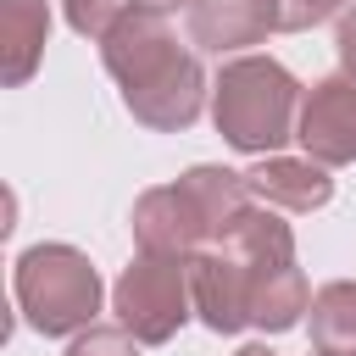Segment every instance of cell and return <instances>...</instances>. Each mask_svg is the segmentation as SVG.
I'll return each instance as SVG.
<instances>
[{
	"instance_id": "cell-8",
	"label": "cell",
	"mask_w": 356,
	"mask_h": 356,
	"mask_svg": "<svg viewBox=\"0 0 356 356\" xmlns=\"http://www.w3.org/2000/svg\"><path fill=\"white\" fill-rule=\"evenodd\" d=\"M134 239L139 250L150 256H200V239L206 234V217L195 211V200L178 189V184H161V189H145L134 200Z\"/></svg>"
},
{
	"instance_id": "cell-17",
	"label": "cell",
	"mask_w": 356,
	"mask_h": 356,
	"mask_svg": "<svg viewBox=\"0 0 356 356\" xmlns=\"http://www.w3.org/2000/svg\"><path fill=\"white\" fill-rule=\"evenodd\" d=\"M67 356H139V339L117 323H89L83 334H72V345H67Z\"/></svg>"
},
{
	"instance_id": "cell-10",
	"label": "cell",
	"mask_w": 356,
	"mask_h": 356,
	"mask_svg": "<svg viewBox=\"0 0 356 356\" xmlns=\"http://www.w3.org/2000/svg\"><path fill=\"white\" fill-rule=\"evenodd\" d=\"M245 184H250V195H256L261 206H284V211H317V206H328V195H334L328 167H317L312 156H306V161H295V156H261V161L245 172Z\"/></svg>"
},
{
	"instance_id": "cell-9",
	"label": "cell",
	"mask_w": 356,
	"mask_h": 356,
	"mask_svg": "<svg viewBox=\"0 0 356 356\" xmlns=\"http://www.w3.org/2000/svg\"><path fill=\"white\" fill-rule=\"evenodd\" d=\"M278 33V0H189V39L200 50H245Z\"/></svg>"
},
{
	"instance_id": "cell-7",
	"label": "cell",
	"mask_w": 356,
	"mask_h": 356,
	"mask_svg": "<svg viewBox=\"0 0 356 356\" xmlns=\"http://www.w3.org/2000/svg\"><path fill=\"white\" fill-rule=\"evenodd\" d=\"M184 56V44L172 39V28H167V17L161 11H134V17H122L117 28H111V39L100 44V61H106V72L122 83V89H139L145 78H156L167 61H178Z\"/></svg>"
},
{
	"instance_id": "cell-11",
	"label": "cell",
	"mask_w": 356,
	"mask_h": 356,
	"mask_svg": "<svg viewBox=\"0 0 356 356\" xmlns=\"http://www.w3.org/2000/svg\"><path fill=\"white\" fill-rule=\"evenodd\" d=\"M178 189L195 200V211L206 217V234L222 245L228 239V228L250 211V184H245V172H228V167H189L184 178H178Z\"/></svg>"
},
{
	"instance_id": "cell-2",
	"label": "cell",
	"mask_w": 356,
	"mask_h": 356,
	"mask_svg": "<svg viewBox=\"0 0 356 356\" xmlns=\"http://www.w3.org/2000/svg\"><path fill=\"white\" fill-rule=\"evenodd\" d=\"M17 312L39 334H83L100 312V273L72 245H33L17 256L11 273Z\"/></svg>"
},
{
	"instance_id": "cell-16",
	"label": "cell",
	"mask_w": 356,
	"mask_h": 356,
	"mask_svg": "<svg viewBox=\"0 0 356 356\" xmlns=\"http://www.w3.org/2000/svg\"><path fill=\"white\" fill-rule=\"evenodd\" d=\"M134 11H139V0H67L72 33H83V39H95V44H106L111 28H117L122 17H134Z\"/></svg>"
},
{
	"instance_id": "cell-4",
	"label": "cell",
	"mask_w": 356,
	"mask_h": 356,
	"mask_svg": "<svg viewBox=\"0 0 356 356\" xmlns=\"http://www.w3.org/2000/svg\"><path fill=\"white\" fill-rule=\"evenodd\" d=\"M295 139L317 167H345L356 161V78H317L300 100Z\"/></svg>"
},
{
	"instance_id": "cell-21",
	"label": "cell",
	"mask_w": 356,
	"mask_h": 356,
	"mask_svg": "<svg viewBox=\"0 0 356 356\" xmlns=\"http://www.w3.org/2000/svg\"><path fill=\"white\" fill-rule=\"evenodd\" d=\"M234 356H278V350H273V345H239Z\"/></svg>"
},
{
	"instance_id": "cell-12",
	"label": "cell",
	"mask_w": 356,
	"mask_h": 356,
	"mask_svg": "<svg viewBox=\"0 0 356 356\" xmlns=\"http://www.w3.org/2000/svg\"><path fill=\"white\" fill-rule=\"evenodd\" d=\"M306 306H312V289H306V273H300L295 261L250 267V323H256L261 334L295 328Z\"/></svg>"
},
{
	"instance_id": "cell-19",
	"label": "cell",
	"mask_w": 356,
	"mask_h": 356,
	"mask_svg": "<svg viewBox=\"0 0 356 356\" xmlns=\"http://www.w3.org/2000/svg\"><path fill=\"white\" fill-rule=\"evenodd\" d=\"M334 50H339V67L345 78H356V6L339 17V33H334Z\"/></svg>"
},
{
	"instance_id": "cell-6",
	"label": "cell",
	"mask_w": 356,
	"mask_h": 356,
	"mask_svg": "<svg viewBox=\"0 0 356 356\" xmlns=\"http://www.w3.org/2000/svg\"><path fill=\"white\" fill-rule=\"evenodd\" d=\"M122 106L134 111V122H145V128H156V134H178V128H189L195 117H200V106H206V72H200V61L184 50L178 61H167L156 78H145L139 89H122Z\"/></svg>"
},
{
	"instance_id": "cell-20",
	"label": "cell",
	"mask_w": 356,
	"mask_h": 356,
	"mask_svg": "<svg viewBox=\"0 0 356 356\" xmlns=\"http://www.w3.org/2000/svg\"><path fill=\"white\" fill-rule=\"evenodd\" d=\"M139 6H145V11H161V17H167V11H178V6L189 11V0H139Z\"/></svg>"
},
{
	"instance_id": "cell-22",
	"label": "cell",
	"mask_w": 356,
	"mask_h": 356,
	"mask_svg": "<svg viewBox=\"0 0 356 356\" xmlns=\"http://www.w3.org/2000/svg\"><path fill=\"white\" fill-rule=\"evenodd\" d=\"M312 356H323V350H312Z\"/></svg>"
},
{
	"instance_id": "cell-1",
	"label": "cell",
	"mask_w": 356,
	"mask_h": 356,
	"mask_svg": "<svg viewBox=\"0 0 356 356\" xmlns=\"http://www.w3.org/2000/svg\"><path fill=\"white\" fill-rule=\"evenodd\" d=\"M300 100L306 95L289 78V67H278L273 56H239L211 83V122L234 150L267 156L284 139H295Z\"/></svg>"
},
{
	"instance_id": "cell-14",
	"label": "cell",
	"mask_w": 356,
	"mask_h": 356,
	"mask_svg": "<svg viewBox=\"0 0 356 356\" xmlns=\"http://www.w3.org/2000/svg\"><path fill=\"white\" fill-rule=\"evenodd\" d=\"M222 250H234V256L250 261V267H278V261H295V234H289V222H284L273 206H250V211L228 228Z\"/></svg>"
},
{
	"instance_id": "cell-15",
	"label": "cell",
	"mask_w": 356,
	"mask_h": 356,
	"mask_svg": "<svg viewBox=\"0 0 356 356\" xmlns=\"http://www.w3.org/2000/svg\"><path fill=\"white\" fill-rule=\"evenodd\" d=\"M312 350L323 356H356V284L334 278L312 295Z\"/></svg>"
},
{
	"instance_id": "cell-5",
	"label": "cell",
	"mask_w": 356,
	"mask_h": 356,
	"mask_svg": "<svg viewBox=\"0 0 356 356\" xmlns=\"http://www.w3.org/2000/svg\"><path fill=\"white\" fill-rule=\"evenodd\" d=\"M189 295L211 334L250 328V261H239L234 250L217 245V250L189 256Z\"/></svg>"
},
{
	"instance_id": "cell-18",
	"label": "cell",
	"mask_w": 356,
	"mask_h": 356,
	"mask_svg": "<svg viewBox=\"0 0 356 356\" xmlns=\"http://www.w3.org/2000/svg\"><path fill=\"white\" fill-rule=\"evenodd\" d=\"M356 0H278V28L284 33H300V28H317L328 17H345Z\"/></svg>"
},
{
	"instance_id": "cell-13",
	"label": "cell",
	"mask_w": 356,
	"mask_h": 356,
	"mask_svg": "<svg viewBox=\"0 0 356 356\" xmlns=\"http://www.w3.org/2000/svg\"><path fill=\"white\" fill-rule=\"evenodd\" d=\"M0 28H6V83H28L39 56H44V39H50V6L44 0H0Z\"/></svg>"
},
{
	"instance_id": "cell-3",
	"label": "cell",
	"mask_w": 356,
	"mask_h": 356,
	"mask_svg": "<svg viewBox=\"0 0 356 356\" xmlns=\"http://www.w3.org/2000/svg\"><path fill=\"white\" fill-rule=\"evenodd\" d=\"M111 306H117V323L139 339V345H167L184 317L195 312V295H189V261L184 256H150L139 250L117 289H111Z\"/></svg>"
}]
</instances>
